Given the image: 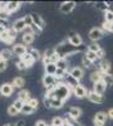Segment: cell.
Masks as SVG:
<instances>
[{"label":"cell","instance_id":"39","mask_svg":"<svg viewBox=\"0 0 113 126\" xmlns=\"http://www.w3.org/2000/svg\"><path fill=\"white\" fill-rule=\"evenodd\" d=\"M97 8L99 9V10H102V12H108V10H109V5L107 4V3H98L97 4Z\"/></svg>","mask_w":113,"mask_h":126},{"label":"cell","instance_id":"19","mask_svg":"<svg viewBox=\"0 0 113 126\" xmlns=\"http://www.w3.org/2000/svg\"><path fill=\"white\" fill-rule=\"evenodd\" d=\"M13 50L12 49H9V48H4V49H1V52H0V57H1V59L3 61H9V59H12L13 58Z\"/></svg>","mask_w":113,"mask_h":126},{"label":"cell","instance_id":"46","mask_svg":"<svg viewBox=\"0 0 113 126\" xmlns=\"http://www.w3.org/2000/svg\"><path fill=\"white\" fill-rule=\"evenodd\" d=\"M0 19H1V20H8V19H9V14L5 12V10L0 13Z\"/></svg>","mask_w":113,"mask_h":126},{"label":"cell","instance_id":"26","mask_svg":"<svg viewBox=\"0 0 113 126\" xmlns=\"http://www.w3.org/2000/svg\"><path fill=\"white\" fill-rule=\"evenodd\" d=\"M103 83L106 85V87H112L113 86V75L111 73H107V75H103V78H102Z\"/></svg>","mask_w":113,"mask_h":126},{"label":"cell","instance_id":"7","mask_svg":"<svg viewBox=\"0 0 113 126\" xmlns=\"http://www.w3.org/2000/svg\"><path fill=\"white\" fill-rule=\"evenodd\" d=\"M87 98H88L90 102H93V103H103V102H104V97L102 96V94L96 93L94 91H88Z\"/></svg>","mask_w":113,"mask_h":126},{"label":"cell","instance_id":"10","mask_svg":"<svg viewBox=\"0 0 113 126\" xmlns=\"http://www.w3.org/2000/svg\"><path fill=\"white\" fill-rule=\"evenodd\" d=\"M111 62L107 61V59H102L99 62V64H98V71L100 73H103V75H107V73H111Z\"/></svg>","mask_w":113,"mask_h":126},{"label":"cell","instance_id":"38","mask_svg":"<svg viewBox=\"0 0 113 126\" xmlns=\"http://www.w3.org/2000/svg\"><path fill=\"white\" fill-rule=\"evenodd\" d=\"M104 22L113 23V12L112 10H108V12L104 13Z\"/></svg>","mask_w":113,"mask_h":126},{"label":"cell","instance_id":"2","mask_svg":"<svg viewBox=\"0 0 113 126\" xmlns=\"http://www.w3.org/2000/svg\"><path fill=\"white\" fill-rule=\"evenodd\" d=\"M15 37H16V32L13 28H9L4 32V33L0 34V40L6 43V44H13Z\"/></svg>","mask_w":113,"mask_h":126},{"label":"cell","instance_id":"6","mask_svg":"<svg viewBox=\"0 0 113 126\" xmlns=\"http://www.w3.org/2000/svg\"><path fill=\"white\" fill-rule=\"evenodd\" d=\"M14 86L12 85V83H3L1 86H0V94L4 97H9V96H12L13 92H14Z\"/></svg>","mask_w":113,"mask_h":126},{"label":"cell","instance_id":"15","mask_svg":"<svg viewBox=\"0 0 113 126\" xmlns=\"http://www.w3.org/2000/svg\"><path fill=\"white\" fill-rule=\"evenodd\" d=\"M12 28L16 32V33H19V32H24V29L26 28L25 25V22H24V19L23 18H20V19H16L15 22L13 23Z\"/></svg>","mask_w":113,"mask_h":126},{"label":"cell","instance_id":"33","mask_svg":"<svg viewBox=\"0 0 113 126\" xmlns=\"http://www.w3.org/2000/svg\"><path fill=\"white\" fill-rule=\"evenodd\" d=\"M100 29L103 30V32H111V33H113V23L103 22V24H102Z\"/></svg>","mask_w":113,"mask_h":126},{"label":"cell","instance_id":"17","mask_svg":"<svg viewBox=\"0 0 113 126\" xmlns=\"http://www.w3.org/2000/svg\"><path fill=\"white\" fill-rule=\"evenodd\" d=\"M30 98H32V97H30V92L26 91V90H22V91L18 93V100H20V101L24 102V103H28Z\"/></svg>","mask_w":113,"mask_h":126},{"label":"cell","instance_id":"4","mask_svg":"<svg viewBox=\"0 0 113 126\" xmlns=\"http://www.w3.org/2000/svg\"><path fill=\"white\" fill-rule=\"evenodd\" d=\"M68 43L72 46V47H74V48H78L79 46L83 44V39H82V37L75 33V32H70L69 35H68Z\"/></svg>","mask_w":113,"mask_h":126},{"label":"cell","instance_id":"20","mask_svg":"<svg viewBox=\"0 0 113 126\" xmlns=\"http://www.w3.org/2000/svg\"><path fill=\"white\" fill-rule=\"evenodd\" d=\"M107 117H108V115H107L106 112L99 111V112L96 113V116H94L93 121H97V122H99V124H103V125H104L106 121H107Z\"/></svg>","mask_w":113,"mask_h":126},{"label":"cell","instance_id":"25","mask_svg":"<svg viewBox=\"0 0 113 126\" xmlns=\"http://www.w3.org/2000/svg\"><path fill=\"white\" fill-rule=\"evenodd\" d=\"M44 69H45V75L54 76L55 72H57V66L54 64V63H49V64L44 66Z\"/></svg>","mask_w":113,"mask_h":126},{"label":"cell","instance_id":"54","mask_svg":"<svg viewBox=\"0 0 113 126\" xmlns=\"http://www.w3.org/2000/svg\"><path fill=\"white\" fill-rule=\"evenodd\" d=\"M1 61H3V59H1V57H0V62H1Z\"/></svg>","mask_w":113,"mask_h":126},{"label":"cell","instance_id":"47","mask_svg":"<svg viewBox=\"0 0 113 126\" xmlns=\"http://www.w3.org/2000/svg\"><path fill=\"white\" fill-rule=\"evenodd\" d=\"M35 126H49V125H48L44 120H39V121L35 122Z\"/></svg>","mask_w":113,"mask_h":126},{"label":"cell","instance_id":"44","mask_svg":"<svg viewBox=\"0 0 113 126\" xmlns=\"http://www.w3.org/2000/svg\"><path fill=\"white\" fill-rule=\"evenodd\" d=\"M104 56H106V52H104L103 49L100 48V49H99V50L97 52V58L102 61V59H104Z\"/></svg>","mask_w":113,"mask_h":126},{"label":"cell","instance_id":"41","mask_svg":"<svg viewBox=\"0 0 113 126\" xmlns=\"http://www.w3.org/2000/svg\"><path fill=\"white\" fill-rule=\"evenodd\" d=\"M16 68H18L19 71H25V69H26V68H29V67L25 64V63H24L23 61H20V59H19V62L16 63Z\"/></svg>","mask_w":113,"mask_h":126},{"label":"cell","instance_id":"32","mask_svg":"<svg viewBox=\"0 0 113 126\" xmlns=\"http://www.w3.org/2000/svg\"><path fill=\"white\" fill-rule=\"evenodd\" d=\"M35 111V109H33L32 106H29L28 103H24V106H23V109H22V113H24V115H32L33 112Z\"/></svg>","mask_w":113,"mask_h":126},{"label":"cell","instance_id":"51","mask_svg":"<svg viewBox=\"0 0 113 126\" xmlns=\"http://www.w3.org/2000/svg\"><path fill=\"white\" fill-rule=\"evenodd\" d=\"M107 115H108V117H111V119L113 120V109H111V110L108 111V113H107Z\"/></svg>","mask_w":113,"mask_h":126},{"label":"cell","instance_id":"49","mask_svg":"<svg viewBox=\"0 0 113 126\" xmlns=\"http://www.w3.org/2000/svg\"><path fill=\"white\" fill-rule=\"evenodd\" d=\"M14 126H25V121H24V120H19Z\"/></svg>","mask_w":113,"mask_h":126},{"label":"cell","instance_id":"22","mask_svg":"<svg viewBox=\"0 0 113 126\" xmlns=\"http://www.w3.org/2000/svg\"><path fill=\"white\" fill-rule=\"evenodd\" d=\"M20 61H23V62L25 63V64L29 67V68H30V67H32V66L34 64V59L32 58V56L29 54V52H26L25 54H23L22 57H20Z\"/></svg>","mask_w":113,"mask_h":126},{"label":"cell","instance_id":"24","mask_svg":"<svg viewBox=\"0 0 113 126\" xmlns=\"http://www.w3.org/2000/svg\"><path fill=\"white\" fill-rule=\"evenodd\" d=\"M12 85L14 86V88H23L25 85V79L23 77H15L12 82Z\"/></svg>","mask_w":113,"mask_h":126},{"label":"cell","instance_id":"53","mask_svg":"<svg viewBox=\"0 0 113 126\" xmlns=\"http://www.w3.org/2000/svg\"><path fill=\"white\" fill-rule=\"evenodd\" d=\"M4 126H14V124H5Z\"/></svg>","mask_w":113,"mask_h":126},{"label":"cell","instance_id":"48","mask_svg":"<svg viewBox=\"0 0 113 126\" xmlns=\"http://www.w3.org/2000/svg\"><path fill=\"white\" fill-rule=\"evenodd\" d=\"M6 4H8V3H5V1H0V13H1V12H4V10H5V8H6Z\"/></svg>","mask_w":113,"mask_h":126},{"label":"cell","instance_id":"34","mask_svg":"<svg viewBox=\"0 0 113 126\" xmlns=\"http://www.w3.org/2000/svg\"><path fill=\"white\" fill-rule=\"evenodd\" d=\"M63 124H64V119H62L59 116H55L52 120V126H63Z\"/></svg>","mask_w":113,"mask_h":126},{"label":"cell","instance_id":"13","mask_svg":"<svg viewBox=\"0 0 113 126\" xmlns=\"http://www.w3.org/2000/svg\"><path fill=\"white\" fill-rule=\"evenodd\" d=\"M68 116L70 120H73V121H77L80 116H82V110L77 106H73V107H70L69 111H68Z\"/></svg>","mask_w":113,"mask_h":126},{"label":"cell","instance_id":"36","mask_svg":"<svg viewBox=\"0 0 113 126\" xmlns=\"http://www.w3.org/2000/svg\"><path fill=\"white\" fill-rule=\"evenodd\" d=\"M100 49L99 44L98 43H90L88 47H87V50H90V52H94V53H97V52Z\"/></svg>","mask_w":113,"mask_h":126},{"label":"cell","instance_id":"42","mask_svg":"<svg viewBox=\"0 0 113 126\" xmlns=\"http://www.w3.org/2000/svg\"><path fill=\"white\" fill-rule=\"evenodd\" d=\"M82 64H83V67H84V68H90L93 63L89 62V61H88V59H87V58L83 56V58H82Z\"/></svg>","mask_w":113,"mask_h":126},{"label":"cell","instance_id":"23","mask_svg":"<svg viewBox=\"0 0 113 126\" xmlns=\"http://www.w3.org/2000/svg\"><path fill=\"white\" fill-rule=\"evenodd\" d=\"M35 39V33H32V34H23V44L26 47V46H30L34 42Z\"/></svg>","mask_w":113,"mask_h":126},{"label":"cell","instance_id":"52","mask_svg":"<svg viewBox=\"0 0 113 126\" xmlns=\"http://www.w3.org/2000/svg\"><path fill=\"white\" fill-rule=\"evenodd\" d=\"M5 30H6V28H5V27H3V25H0V34H1V33H4Z\"/></svg>","mask_w":113,"mask_h":126},{"label":"cell","instance_id":"45","mask_svg":"<svg viewBox=\"0 0 113 126\" xmlns=\"http://www.w3.org/2000/svg\"><path fill=\"white\" fill-rule=\"evenodd\" d=\"M8 68V62L6 61H1L0 62V72H4Z\"/></svg>","mask_w":113,"mask_h":126},{"label":"cell","instance_id":"30","mask_svg":"<svg viewBox=\"0 0 113 126\" xmlns=\"http://www.w3.org/2000/svg\"><path fill=\"white\" fill-rule=\"evenodd\" d=\"M29 52V54L32 56V58L34 59V62L35 61H39L40 58H42V56H40V52L38 50V49H35V48H32L30 50H28Z\"/></svg>","mask_w":113,"mask_h":126},{"label":"cell","instance_id":"3","mask_svg":"<svg viewBox=\"0 0 113 126\" xmlns=\"http://www.w3.org/2000/svg\"><path fill=\"white\" fill-rule=\"evenodd\" d=\"M60 83L59 79H57L54 76H50V75H44L43 77V86L48 90H53L54 87H57L58 85Z\"/></svg>","mask_w":113,"mask_h":126},{"label":"cell","instance_id":"37","mask_svg":"<svg viewBox=\"0 0 113 126\" xmlns=\"http://www.w3.org/2000/svg\"><path fill=\"white\" fill-rule=\"evenodd\" d=\"M13 106L16 109V111L18 112H20V111H22V109H23V106H24V102H22V101H20V100H15L14 102H13Z\"/></svg>","mask_w":113,"mask_h":126},{"label":"cell","instance_id":"18","mask_svg":"<svg viewBox=\"0 0 113 126\" xmlns=\"http://www.w3.org/2000/svg\"><path fill=\"white\" fill-rule=\"evenodd\" d=\"M106 88H107V87H106V85L103 83V81L97 82V83H94V85H93V91H94L96 93H98V94H102V96H103Z\"/></svg>","mask_w":113,"mask_h":126},{"label":"cell","instance_id":"11","mask_svg":"<svg viewBox=\"0 0 113 126\" xmlns=\"http://www.w3.org/2000/svg\"><path fill=\"white\" fill-rule=\"evenodd\" d=\"M13 54L14 56H18V57H22L23 54H25L26 53V47L23 44V43H15L14 46H13Z\"/></svg>","mask_w":113,"mask_h":126},{"label":"cell","instance_id":"40","mask_svg":"<svg viewBox=\"0 0 113 126\" xmlns=\"http://www.w3.org/2000/svg\"><path fill=\"white\" fill-rule=\"evenodd\" d=\"M28 105H29V106H32L33 109H35V110H37V109H38V105H39V101H38L37 98H33V97H32V98L29 100Z\"/></svg>","mask_w":113,"mask_h":126},{"label":"cell","instance_id":"55","mask_svg":"<svg viewBox=\"0 0 113 126\" xmlns=\"http://www.w3.org/2000/svg\"><path fill=\"white\" fill-rule=\"evenodd\" d=\"M112 12H113V10H112Z\"/></svg>","mask_w":113,"mask_h":126},{"label":"cell","instance_id":"50","mask_svg":"<svg viewBox=\"0 0 113 126\" xmlns=\"http://www.w3.org/2000/svg\"><path fill=\"white\" fill-rule=\"evenodd\" d=\"M63 126H73V124H72L68 119H64V124H63Z\"/></svg>","mask_w":113,"mask_h":126},{"label":"cell","instance_id":"28","mask_svg":"<svg viewBox=\"0 0 113 126\" xmlns=\"http://www.w3.org/2000/svg\"><path fill=\"white\" fill-rule=\"evenodd\" d=\"M49 102H50V107H53V109H62L64 105L63 101H60L58 98H49Z\"/></svg>","mask_w":113,"mask_h":126},{"label":"cell","instance_id":"27","mask_svg":"<svg viewBox=\"0 0 113 126\" xmlns=\"http://www.w3.org/2000/svg\"><path fill=\"white\" fill-rule=\"evenodd\" d=\"M55 66H57V68H59V69H64V71L68 72V61H67V58H60V59L55 63Z\"/></svg>","mask_w":113,"mask_h":126},{"label":"cell","instance_id":"1","mask_svg":"<svg viewBox=\"0 0 113 126\" xmlns=\"http://www.w3.org/2000/svg\"><path fill=\"white\" fill-rule=\"evenodd\" d=\"M72 92H73V88L69 87L67 83L60 82L59 85L57 87H54L53 90H48L47 93H45V96L49 97V98H58L60 101L65 102L70 97Z\"/></svg>","mask_w":113,"mask_h":126},{"label":"cell","instance_id":"31","mask_svg":"<svg viewBox=\"0 0 113 126\" xmlns=\"http://www.w3.org/2000/svg\"><path fill=\"white\" fill-rule=\"evenodd\" d=\"M67 71H64V69H59V68H57V72H55V75H54V77L57 78V79H59V81H62L63 78H65V76H67Z\"/></svg>","mask_w":113,"mask_h":126},{"label":"cell","instance_id":"43","mask_svg":"<svg viewBox=\"0 0 113 126\" xmlns=\"http://www.w3.org/2000/svg\"><path fill=\"white\" fill-rule=\"evenodd\" d=\"M60 58H62V57H60V56H59V54L57 53V52H55V53H54V54H53L52 57H50L49 59H50V63H54V64H55V63H57V62H58V61H59Z\"/></svg>","mask_w":113,"mask_h":126},{"label":"cell","instance_id":"29","mask_svg":"<svg viewBox=\"0 0 113 126\" xmlns=\"http://www.w3.org/2000/svg\"><path fill=\"white\" fill-rule=\"evenodd\" d=\"M84 57H86L89 62H92V63H94V62L98 59V58H97V53H94V52H90V50H86Z\"/></svg>","mask_w":113,"mask_h":126},{"label":"cell","instance_id":"14","mask_svg":"<svg viewBox=\"0 0 113 126\" xmlns=\"http://www.w3.org/2000/svg\"><path fill=\"white\" fill-rule=\"evenodd\" d=\"M73 93H74V96L78 97V98H84V97H87L88 91H87V88H86L84 86L78 85V86H75V87L73 88Z\"/></svg>","mask_w":113,"mask_h":126},{"label":"cell","instance_id":"9","mask_svg":"<svg viewBox=\"0 0 113 126\" xmlns=\"http://www.w3.org/2000/svg\"><path fill=\"white\" fill-rule=\"evenodd\" d=\"M68 73H69V75L73 77L74 79L80 81L82 78H83V76H84V69L82 68V67H73Z\"/></svg>","mask_w":113,"mask_h":126},{"label":"cell","instance_id":"21","mask_svg":"<svg viewBox=\"0 0 113 126\" xmlns=\"http://www.w3.org/2000/svg\"><path fill=\"white\" fill-rule=\"evenodd\" d=\"M89 78H90V81L93 82V85H94V83L102 81V78H103V73H100L99 71H94V72H92V73H90Z\"/></svg>","mask_w":113,"mask_h":126},{"label":"cell","instance_id":"12","mask_svg":"<svg viewBox=\"0 0 113 126\" xmlns=\"http://www.w3.org/2000/svg\"><path fill=\"white\" fill-rule=\"evenodd\" d=\"M32 15V19H33V24H34V27L40 32V30H43L44 29V20H43V18L40 16L39 14H30Z\"/></svg>","mask_w":113,"mask_h":126},{"label":"cell","instance_id":"16","mask_svg":"<svg viewBox=\"0 0 113 126\" xmlns=\"http://www.w3.org/2000/svg\"><path fill=\"white\" fill-rule=\"evenodd\" d=\"M20 5H22V3L20 1H9L8 4H6V8H5V12L10 15L12 13H14V12H16V10L20 8Z\"/></svg>","mask_w":113,"mask_h":126},{"label":"cell","instance_id":"8","mask_svg":"<svg viewBox=\"0 0 113 126\" xmlns=\"http://www.w3.org/2000/svg\"><path fill=\"white\" fill-rule=\"evenodd\" d=\"M75 5L77 4L74 1H64V3L60 4L59 10H60V13H63V14H69V13L73 12V9L75 8Z\"/></svg>","mask_w":113,"mask_h":126},{"label":"cell","instance_id":"5","mask_svg":"<svg viewBox=\"0 0 113 126\" xmlns=\"http://www.w3.org/2000/svg\"><path fill=\"white\" fill-rule=\"evenodd\" d=\"M103 35H104V32L100 28H92L89 30V34H88L89 39L93 42V43H97V40L102 39V38H103Z\"/></svg>","mask_w":113,"mask_h":126},{"label":"cell","instance_id":"35","mask_svg":"<svg viewBox=\"0 0 113 126\" xmlns=\"http://www.w3.org/2000/svg\"><path fill=\"white\" fill-rule=\"evenodd\" d=\"M6 112H8V115H9V116H16V115L19 113V112L16 111V109L13 106V103L10 105V106H8V109H6Z\"/></svg>","mask_w":113,"mask_h":126}]
</instances>
